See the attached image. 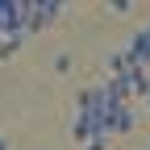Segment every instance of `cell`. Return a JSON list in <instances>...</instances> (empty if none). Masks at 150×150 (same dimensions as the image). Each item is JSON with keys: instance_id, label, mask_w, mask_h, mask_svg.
I'll return each instance as SVG.
<instances>
[{"instance_id": "obj_1", "label": "cell", "mask_w": 150, "mask_h": 150, "mask_svg": "<svg viewBox=\"0 0 150 150\" xmlns=\"http://www.w3.org/2000/svg\"><path fill=\"white\" fill-rule=\"evenodd\" d=\"M63 17V4H50V0H25V33L50 29Z\"/></svg>"}, {"instance_id": "obj_2", "label": "cell", "mask_w": 150, "mask_h": 150, "mask_svg": "<svg viewBox=\"0 0 150 150\" xmlns=\"http://www.w3.org/2000/svg\"><path fill=\"white\" fill-rule=\"evenodd\" d=\"M71 138H75V142H96V138H104V117H96V112H75Z\"/></svg>"}, {"instance_id": "obj_3", "label": "cell", "mask_w": 150, "mask_h": 150, "mask_svg": "<svg viewBox=\"0 0 150 150\" xmlns=\"http://www.w3.org/2000/svg\"><path fill=\"white\" fill-rule=\"evenodd\" d=\"M134 125H138V112L129 108V104H117V108H108V117H104V138H112V134H129Z\"/></svg>"}, {"instance_id": "obj_4", "label": "cell", "mask_w": 150, "mask_h": 150, "mask_svg": "<svg viewBox=\"0 0 150 150\" xmlns=\"http://www.w3.org/2000/svg\"><path fill=\"white\" fill-rule=\"evenodd\" d=\"M125 54L134 59V67H142V71L150 67V25H142L134 38H129V50H125Z\"/></svg>"}, {"instance_id": "obj_5", "label": "cell", "mask_w": 150, "mask_h": 150, "mask_svg": "<svg viewBox=\"0 0 150 150\" xmlns=\"http://www.w3.org/2000/svg\"><path fill=\"white\" fill-rule=\"evenodd\" d=\"M21 42H25V38H0V63H8L13 54L21 50Z\"/></svg>"}, {"instance_id": "obj_6", "label": "cell", "mask_w": 150, "mask_h": 150, "mask_svg": "<svg viewBox=\"0 0 150 150\" xmlns=\"http://www.w3.org/2000/svg\"><path fill=\"white\" fill-rule=\"evenodd\" d=\"M54 71H71V54H59L54 59Z\"/></svg>"}, {"instance_id": "obj_7", "label": "cell", "mask_w": 150, "mask_h": 150, "mask_svg": "<svg viewBox=\"0 0 150 150\" xmlns=\"http://www.w3.org/2000/svg\"><path fill=\"white\" fill-rule=\"evenodd\" d=\"M108 146V138H96V142H83V150H104Z\"/></svg>"}, {"instance_id": "obj_8", "label": "cell", "mask_w": 150, "mask_h": 150, "mask_svg": "<svg viewBox=\"0 0 150 150\" xmlns=\"http://www.w3.org/2000/svg\"><path fill=\"white\" fill-rule=\"evenodd\" d=\"M0 150H8V142H4V138H0Z\"/></svg>"}, {"instance_id": "obj_9", "label": "cell", "mask_w": 150, "mask_h": 150, "mask_svg": "<svg viewBox=\"0 0 150 150\" xmlns=\"http://www.w3.org/2000/svg\"><path fill=\"white\" fill-rule=\"evenodd\" d=\"M146 112H150V96H146Z\"/></svg>"}]
</instances>
